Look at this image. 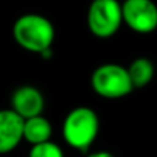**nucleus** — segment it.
Returning <instances> with one entry per match:
<instances>
[{
  "label": "nucleus",
  "instance_id": "obj_1",
  "mask_svg": "<svg viewBox=\"0 0 157 157\" xmlns=\"http://www.w3.org/2000/svg\"><path fill=\"white\" fill-rule=\"evenodd\" d=\"M13 37L24 50L41 54L51 48L55 30L51 21L46 17L39 14H25L14 22Z\"/></svg>",
  "mask_w": 157,
  "mask_h": 157
},
{
  "label": "nucleus",
  "instance_id": "obj_2",
  "mask_svg": "<svg viewBox=\"0 0 157 157\" xmlns=\"http://www.w3.org/2000/svg\"><path fill=\"white\" fill-rule=\"evenodd\" d=\"M99 131L98 114L88 106H78L63 120L62 134L65 142L80 152H87Z\"/></svg>",
  "mask_w": 157,
  "mask_h": 157
},
{
  "label": "nucleus",
  "instance_id": "obj_3",
  "mask_svg": "<svg viewBox=\"0 0 157 157\" xmlns=\"http://www.w3.org/2000/svg\"><path fill=\"white\" fill-rule=\"evenodd\" d=\"M91 87L99 97L119 99L132 91L127 68L119 63H103L91 75Z\"/></svg>",
  "mask_w": 157,
  "mask_h": 157
},
{
  "label": "nucleus",
  "instance_id": "obj_4",
  "mask_svg": "<svg viewBox=\"0 0 157 157\" xmlns=\"http://www.w3.org/2000/svg\"><path fill=\"white\" fill-rule=\"evenodd\" d=\"M123 22L121 4L117 0H92L87 13L90 32L101 39L113 36Z\"/></svg>",
  "mask_w": 157,
  "mask_h": 157
},
{
  "label": "nucleus",
  "instance_id": "obj_5",
  "mask_svg": "<svg viewBox=\"0 0 157 157\" xmlns=\"http://www.w3.org/2000/svg\"><path fill=\"white\" fill-rule=\"evenodd\" d=\"M123 22L136 33H152L157 29V6L153 0H124Z\"/></svg>",
  "mask_w": 157,
  "mask_h": 157
},
{
  "label": "nucleus",
  "instance_id": "obj_6",
  "mask_svg": "<svg viewBox=\"0 0 157 157\" xmlns=\"http://www.w3.org/2000/svg\"><path fill=\"white\" fill-rule=\"evenodd\" d=\"M10 102V109L24 120L40 116L44 109L43 94L33 86H21L14 90Z\"/></svg>",
  "mask_w": 157,
  "mask_h": 157
},
{
  "label": "nucleus",
  "instance_id": "obj_7",
  "mask_svg": "<svg viewBox=\"0 0 157 157\" xmlns=\"http://www.w3.org/2000/svg\"><path fill=\"white\" fill-rule=\"evenodd\" d=\"M24 119L11 109H0V155L13 152L24 138Z\"/></svg>",
  "mask_w": 157,
  "mask_h": 157
},
{
  "label": "nucleus",
  "instance_id": "obj_8",
  "mask_svg": "<svg viewBox=\"0 0 157 157\" xmlns=\"http://www.w3.org/2000/svg\"><path fill=\"white\" fill-rule=\"evenodd\" d=\"M52 135V125L46 117L36 116L24 120V132L22 138L30 145H39L48 142Z\"/></svg>",
  "mask_w": 157,
  "mask_h": 157
},
{
  "label": "nucleus",
  "instance_id": "obj_9",
  "mask_svg": "<svg viewBox=\"0 0 157 157\" xmlns=\"http://www.w3.org/2000/svg\"><path fill=\"white\" fill-rule=\"evenodd\" d=\"M127 73L132 84V88H144L155 76V66L152 61L147 58H136L130 63Z\"/></svg>",
  "mask_w": 157,
  "mask_h": 157
},
{
  "label": "nucleus",
  "instance_id": "obj_10",
  "mask_svg": "<svg viewBox=\"0 0 157 157\" xmlns=\"http://www.w3.org/2000/svg\"><path fill=\"white\" fill-rule=\"evenodd\" d=\"M28 157H65L63 152L57 144L48 141L39 145H33Z\"/></svg>",
  "mask_w": 157,
  "mask_h": 157
},
{
  "label": "nucleus",
  "instance_id": "obj_11",
  "mask_svg": "<svg viewBox=\"0 0 157 157\" xmlns=\"http://www.w3.org/2000/svg\"><path fill=\"white\" fill-rule=\"evenodd\" d=\"M87 157H116L113 153L110 152H106V150H99V152H94V153H90Z\"/></svg>",
  "mask_w": 157,
  "mask_h": 157
}]
</instances>
